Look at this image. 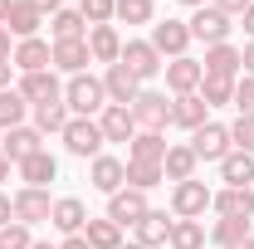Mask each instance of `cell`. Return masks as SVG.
I'll return each instance as SVG.
<instances>
[{"label": "cell", "mask_w": 254, "mask_h": 249, "mask_svg": "<svg viewBox=\"0 0 254 249\" xmlns=\"http://www.w3.org/2000/svg\"><path fill=\"white\" fill-rule=\"evenodd\" d=\"M64 108H68L73 118H98V113L108 108L103 78H93V73H73V78L64 83Z\"/></svg>", "instance_id": "6da1fadb"}, {"label": "cell", "mask_w": 254, "mask_h": 249, "mask_svg": "<svg viewBox=\"0 0 254 249\" xmlns=\"http://www.w3.org/2000/svg\"><path fill=\"white\" fill-rule=\"evenodd\" d=\"M59 142H64L68 156L93 161V156H103V127H98V118H68V127L59 132Z\"/></svg>", "instance_id": "7a4b0ae2"}, {"label": "cell", "mask_w": 254, "mask_h": 249, "mask_svg": "<svg viewBox=\"0 0 254 249\" xmlns=\"http://www.w3.org/2000/svg\"><path fill=\"white\" fill-rule=\"evenodd\" d=\"M210 200H215V190L205 186V181H176L171 186V215L176 220H205V210H210Z\"/></svg>", "instance_id": "3957f363"}, {"label": "cell", "mask_w": 254, "mask_h": 249, "mask_svg": "<svg viewBox=\"0 0 254 249\" xmlns=\"http://www.w3.org/2000/svg\"><path fill=\"white\" fill-rule=\"evenodd\" d=\"M132 123H137V132H166L171 127V103H166V93L142 88L137 103H132Z\"/></svg>", "instance_id": "277c9868"}, {"label": "cell", "mask_w": 254, "mask_h": 249, "mask_svg": "<svg viewBox=\"0 0 254 249\" xmlns=\"http://www.w3.org/2000/svg\"><path fill=\"white\" fill-rule=\"evenodd\" d=\"M118 63H127V73H132L137 83L157 78L161 68H166V59L152 49V39H127V44H123V59H118Z\"/></svg>", "instance_id": "5b68a950"}, {"label": "cell", "mask_w": 254, "mask_h": 249, "mask_svg": "<svg viewBox=\"0 0 254 249\" xmlns=\"http://www.w3.org/2000/svg\"><path fill=\"white\" fill-rule=\"evenodd\" d=\"M186 25H190V39H205V49H210V44H230V30H235L230 15H220L215 5H200Z\"/></svg>", "instance_id": "8992f818"}, {"label": "cell", "mask_w": 254, "mask_h": 249, "mask_svg": "<svg viewBox=\"0 0 254 249\" xmlns=\"http://www.w3.org/2000/svg\"><path fill=\"white\" fill-rule=\"evenodd\" d=\"M190 152H195V161H225V156L235 152L230 147V127H220V123L195 127L190 132Z\"/></svg>", "instance_id": "52a82bcc"}, {"label": "cell", "mask_w": 254, "mask_h": 249, "mask_svg": "<svg viewBox=\"0 0 254 249\" xmlns=\"http://www.w3.org/2000/svg\"><path fill=\"white\" fill-rule=\"evenodd\" d=\"M152 49H157L161 59H181L190 49V25L186 20H161V25H152Z\"/></svg>", "instance_id": "ba28073f"}, {"label": "cell", "mask_w": 254, "mask_h": 249, "mask_svg": "<svg viewBox=\"0 0 254 249\" xmlns=\"http://www.w3.org/2000/svg\"><path fill=\"white\" fill-rule=\"evenodd\" d=\"M200 68H205V78H225V83H235V78L245 73V59H240L235 44H210L205 59H200Z\"/></svg>", "instance_id": "9c48e42d"}, {"label": "cell", "mask_w": 254, "mask_h": 249, "mask_svg": "<svg viewBox=\"0 0 254 249\" xmlns=\"http://www.w3.org/2000/svg\"><path fill=\"white\" fill-rule=\"evenodd\" d=\"M147 210H152V205H147V190L123 186V190H113V195H108V220H113V225H137Z\"/></svg>", "instance_id": "30bf717a"}, {"label": "cell", "mask_w": 254, "mask_h": 249, "mask_svg": "<svg viewBox=\"0 0 254 249\" xmlns=\"http://www.w3.org/2000/svg\"><path fill=\"white\" fill-rule=\"evenodd\" d=\"M88 205H83V200H78V195H59V200H54V210H49V225H54V230H59L64 240H68V235H83V225H88Z\"/></svg>", "instance_id": "8fae6325"}, {"label": "cell", "mask_w": 254, "mask_h": 249, "mask_svg": "<svg viewBox=\"0 0 254 249\" xmlns=\"http://www.w3.org/2000/svg\"><path fill=\"white\" fill-rule=\"evenodd\" d=\"M88 181H93V190H103V195H113V190L127 186V161L123 156H93L88 161Z\"/></svg>", "instance_id": "7c38bea8"}, {"label": "cell", "mask_w": 254, "mask_h": 249, "mask_svg": "<svg viewBox=\"0 0 254 249\" xmlns=\"http://www.w3.org/2000/svg\"><path fill=\"white\" fill-rule=\"evenodd\" d=\"M20 98H25L30 108H44V103H64V83L54 78V68H44V73H25V78H20Z\"/></svg>", "instance_id": "4fadbf2b"}, {"label": "cell", "mask_w": 254, "mask_h": 249, "mask_svg": "<svg viewBox=\"0 0 254 249\" xmlns=\"http://www.w3.org/2000/svg\"><path fill=\"white\" fill-rule=\"evenodd\" d=\"M103 93H108V103H118V108H132L137 93H142V83L127 73V63H108V73H103Z\"/></svg>", "instance_id": "5bb4252c"}, {"label": "cell", "mask_w": 254, "mask_h": 249, "mask_svg": "<svg viewBox=\"0 0 254 249\" xmlns=\"http://www.w3.org/2000/svg\"><path fill=\"white\" fill-rule=\"evenodd\" d=\"M10 63H15L20 73H44V68H54V44H44L39 34H34V39H20Z\"/></svg>", "instance_id": "9a60e30c"}, {"label": "cell", "mask_w": 254, "mask_h": 249, "mask_svg": "<svg viewBox=\"0 0 254 249\" xmlns=\"http://www.w3.org/2000/svg\"><path fill=\"white\" fill-rule=\"evenodd\" d=\"M200 78H205V68H200V59H190V54H181V59H171L166 63V88L176 98H186L200 88Z\"/></svg>", "instance_id": "2e32d148"}, {"label": "cell", "mask_w": 254, "mask_h": 249, "mask_svg": "<svg viewBox=\"0 0 254 249\" xmlns=\"http://www.w3.org/2000/svg\"><path fill=\"white\" fill-rule=\"evenodd\" d=\"M49 210H54L49 190H39V186L15 190V220H20V225H39V220H49Z\"/></svg>", "instance_id": "e0dca14e"}, {"label": "cell", "mask_w": 254, "mask_h": 249, "mask_svg": "<svg viewBox=\"0 0 254 249\" xmlns=\"http://www.w3.org/2000/svg\"><path fill=\"white\" fill-rule=\"evenodd\" d=\"M0 152H5V161H25V156H34V152H44V137L34 132V127H10L5 137H0Z\"/></svg>", "instance_id": "ac0fdd59"}, {"label": "cell", "mask_w": 254, "mask_h": 249, "mask_svg": "<svg viewBox=\"0 0 254 249\" xmlns=\"http://www.w3.org/2000/svg\"><path fill=\"white\" fill-rule=\"evenodd\" d=\"M98 127H103V142H132V137H137L132 108H118V103H108V108L98 113Z\"/></svg>", "instance_id": "d6986e66"}, {"label": "cell", "mask_w": 254, "mask_h": 249, "mask_svg": "<svg viewBox=\"0 0 254 249\" xmlns=\"http://www.w3.org/2000/svg\"><path fill=\"white\" fill-rule=\"evenodd\" d=\"M210 210H215V215H235V220H250V215H254V190H250V186H225V190H215Z\"/></svg>", "instance_id": "ffe728a7"}, {"label": "cell", "mask_w": 254, "mask_h": 249, "mask_svg": "<svg viewBox=\"0 0 254 249\" xmlns=\"http://www.w3.org/2000/svg\"><path fill=\"white\" fill-rule=\"evenodd\" d=\"M15 171H20V181H25V186H39V190H44L49 181H54V176H59V161H54V152L44 147V152L25 156V161H20Z\"/></svg>", "instance_id": "44dd1931"}, {"label": "cell", "mask_w": 254, "mask_h": 249, "mask_svg": "<svg viewBox=\"0 0 254 249\" xmlns=\"http://www.w3.org/2000/svg\"><path fill=\"white\" fill-rule=\"evenodd\" d=\"M39 25H44V15L34 10L30 0H10V15H5V30L15 34V44H20V39H34V34H39Z\"/></svg>", "instance_id": "7402d4cb"}, {"label": "cell", "mask_w": 254, "mask_h": 249, "mask_svg": "<svg viewBox=\"0 0 254 249\" xmlns=\"http://www.w3.org/2000/svg\"><path fill=\"white\" fill-rule=\"evenodd\" d=\"M88 54H93V63H118L123 59V34L113 25H93L88 30Z\"/></svg>", "instance_id": "603a6c76"}, {"label": "cell", "mask_w": 254, "mask_h": 249, "mask_svg": "<svg viewBox=\"0 0 254 249\" xmlns=\"http://www.w3.org/2000/svg\"><path fill=\"white\" fill-rule=\"evenodd\" d=\"M88 63H93L88 39H64V44H54V68H64L68 78H73V73H83Z\"/></svg>", "instance_id": "cb8c5ba5"}, {"label": "cell", "mask_w": 254, "mask_h": 249, "mask_svg": "<svg viewBox=\"0 0 254 249\" xmlns=\"http://www.w3.org/2000/svg\"><path fill=\"white\" fill-rule=\"evenodd\" d=\"M205 103H200V93H186V98H171V127H186V132H195V127H205Z\"/></svg>", "instance_id": "d4e9b609"}, {"label": "cell", "mask_w": 254, "mask_h": 249, "mask_svg": "<svg viewBox=\"0 0 254 249\" xmlns=\"http://www.w3.org/2000/svg\"><path fill=\"white\" fill-rule=\"evenodd\" d=\"M195 166H200V161H195V152H190V142L186 147H166V156H161V171H166L171 186H176V181H190Z\"/></svg>", "instance_id": "484cf974"}, {"label": "cell", "mask_w": 254, "mask_h": 249, "mask_svg": "<svg viewBox=\"0 0 254 249\" xmlns=\"http://www.w3.org/2000/svg\"><path fill=\"white\" fill-rule=\"evenodd\" d=\"M132 230H137V245H147V249H157V245L171 240V220H166V210H147Z\"/></svg>", "instance_id": "4316f807"}, {"label": "cell", "mask_w": 254, "mask_h": 249, "mask_svg": "<svg viewBox=\"0 0 254 249\" xmlns=\"http://www.w3.org/2000/svg\"><path fill=\"white\" fill-rule=\"evenodd\" d=\"M49 34H54V44H64V39H88V20L78 10H54L49 15Z\"/></svg>", "instance_id": "83f0119b"}, {"label": "cell", "mask_w": 254, "mask_h": 249, "mask_svg": "<svg viewBox=\"0 0 254 249\" xmlns=\"http://www.w3.org/2000/svg\"><path fill=\"white\" fill-rule=\"evenodd\" d=\"M83 240H88V249H123V225H113V220H88L83 225Z\"/></svg>", "instance_id": "f1b7e54d"}, {"label": "cell", "mask_w": 254, "mask_h": 249, "mask_svg": "<svg viewBox=\"0 0 254 249\" xmlns=\"http://www.w3.org/2000/svg\"><path fill=\"white\" fill-rule=\"evenodd\" d=\"M245 235H250V220H235V215H220L215 225H210V230H205V240H210V245H220V249L240 245Z\"/></svg>", "instance_id": "f546056e"}, {"label": "cell", "mask_w": 254, "mask_h": 249, "mask_svg": "<svg viewBox=\"0 0 254 249\" xmlns=\"http://www.w3.org/2000/svg\"><path fill=\"white\" fill-rule=\"evenodd\" d=\"M220 181L225 186H250L254 181V156L250 152H230L220 161Z\"/></svg>", "instance_id": "4dcf8cb0"}, {"label": "cell", "mask_w": 254, "mask_h": 249, "mask_svg": "<svg viewBox=\"0 0 254 249\" xmlns=\"http://www.w3.org/2000/svg\"><path fill=\"white\" fill-rule=\"evenodd\" d=\"M166 156V137L161 132H137L127 142V161H161Z\"/></svg>", "instance_id": "1f68e13d"}, {"label": "cell", "mask_w": 254, "mask_h": 249, "mask_svg": "<svg viewBox=\"0 0 254 249\" xmlns=\"http://www.w3.org/2000/svg\"><path fill=\"white\" fill-rule=\"evenodd\" d=\"M68 118H73V113H68L64 103H44V108H34V132H39V137H49V132L59 137L64 127H68Z\"/></svg>", "instance_id": "d6a6232c"}, {"label": "cell", "mask_w": 254, "mask_h": 249, "mask_svg": "<svg viewBox=\"0 0 254 249\" xmlns=\"http://www.w3.org/2000/svg\"><path fill=\"white\" fill-rule=\"evenodd\" d=\"M171 249H205V225L200 220H171Z\"/></svg>", "instance_id": "836d02e7"}, {"label": "cell", "mask_w": 254, "mask_h": 249, "mask_svg": "<svg viewBox=\"0 0 254 249\" xmlns=\"http://www.w3.org/2000/svg\"><path fill=\"white\" fill-rule=\"evenodd\" d=\"M166 181V171H161V161H127V186L132 190H152Z\"/></svg>", "instance_id": "e575fe53"}, {"label": "cell", "mask_w": 254, "mask_h": 249, "mask_svg": "<svg viewBox=\"0 0 254 249\" xmlns=\"http://www.w3.org/2000/svg\"><path fill=\"white\" fill-rule=\"evenodd\" d=\"M25 113H30V103L20 98V88H5V93H0V132L25 127Z\"/></svg>", "instance_id": "d590c367"}, {"label": "cell", "mask_w": 254, "mask_h": 249, "mask_svg": "<svg viewBox=\"0 0 254 249\" xmlns=\"http://www.w3.org/2000/svg\"><path fill=\"white\" fill-rule=\"evenodd\" d=\"M113 20H123V25H152L157 20V5L152 0H118L113 5Z\"/></svg>", "instance_id": "8d00e7d4"}, {"label": "cell", "mask_w": 254, "mask_h": 249, "mask_svg": "<svg viewBox=\"0 0 254 249\" xmlns=\"http://www.w3.org/2000/svg\"><path fill=\"white\" fill-rule=\"evenodd\" d=\"M200 103L205 108H225V103H235V83H225V78H200Z\"/></svg>", "instance_id": "74e56055"}, {"label": "cell", "mask_w": 254, "mask_h": 249, "mask_svg": "<svg viewBox=\"0 0 254 249\" xmlns=\"http://www.w3.org/2000/svg\"><path fill=\"white\" fill-rule=\"evenodd\" d=\"M113 5L118 0H78V15L88 20V30L93 25H113Z\"/></svg>", "instance_id": "f35d334b"}, {"label": "cell", "mask_w": 254, "mask_h": 249, "mask_svg": "<svg viewBox=\"0 0 254 249\" xmlns=\"http://www.w3.org/2000/svg\"><path fill=\"white\" fill-rule=\"evenodd\" d=\"M230 147L254 156V118H235V123H230Z\"/></svg>", "instance_id": "ab89813d"}, {"label": "cell", "mask_w": 254, "mask_h": 249, "mask_svg": "<svg viewBox=\"0 0 254 249\" xmlns=\"http://www.w3.org/2000/svg\"><path fill=\"white\" fill-rule=\"evenodd\" d=\"M30 225H20V220H10L5 230H0V249H30Z\"/></svg>", "instance_id": "60d3db41"}, {"label": "cell", "mask_w": 254, "mask_h": 249, "mask_svg": "<svg viewBox=\"0 0 254 249\" xmlns=\"http://www.w3.org/2000/svg\"><path fill=\"white\" fill-rule=\"evenodd\" d=\"M235 108H240V118H254V78H235Z\"/></svg>", "instance_id": "b9f144b4"}, {"label": "cell", "mask_w": 254, "mask_h": 249, "mask_svg": "<svg viewBox=\"0 0 254 249\" xmlns=\"http://www.w3.org/2000/svg\"><path fill=\"white\" fill-rule=\"evenodd\" d=\"M205 5H215L220 15H230V20H235V15H245V5H250V0H205Z\"/></svg>", "instance_id": "7bdbcfd3"}, {"label": "cell", "mask_w": 254, "mask_h": 249, "mask_svg": "<svg viewBox=\"0 0 254 249\" xmlns=\"http://www.w3.org/2000/svg\"><path fill=\"white\" fill-rule=\"evenodd\" d=\"M10 59H15V34L0 25V63H10Z\"/></svg>", "instance_id": "ee69618b"}, {"label": "cell", "mask_w": 254, "mask_h": 249, "mask_svg": "<svg viewBox=\"0 0 254 249\" xmlns=\"http://www.w3.org/2000/svg\"><path fill=\"white\" fill-rule=\"evenodd\" d=\"M15 220V195H0V230Z\"/></svg>", "instance_id": "f6af8a7d"}, {"label": "cell", "mask_w": 254, "mask_h": 249, "mask_svg": "<svg viewBox=\"0 0 254 249\" xmlns=\"http://www.w3.org/2000/svg\"><path fill=\"white\" fill-rule=\"evenodd\" d=\"M240 59H245V73H250V78H254V39H250V44H245V49H240Z\"/></svg>", "instance_id": "bcb514c9"}, {"label": "cell", "mask_w": 254, "mask_h": 249, "mask_svg": "<svg viewBox=\"0 0 254 249\" xmlns=\"http://www.w3.org/2000/svg\"><path fill=\"white\" fill-rule=\"evenodd\" d=\"M34 10H39V15H44V10H49V15H54V10H64V0H30Z\"/></svg>", "instance_id": "7dc6e473"}, {"label": "cell", "mask_w": 254, "mask_h": 249, "mask_svg": "<svg viewBox=\"0 0 254 249\" xmlns=\"http://www.w3.org/2000/svg\"><path fill=\"white\" fill-rule=\"evenodd\" d=\"M240 20H245V34H250V39H254V0H250V5H245V15H240Z\"/></svg>", "instance_id": "c3c4849f"}, {"label": "cell", "mask_w": 254, "mask_h": 249, "mask_svg": "<svg viewBox=\"0 0 254 249\" xmlns=\"http://www.w3.org/2000/svg\"><path fill=\"white\" fill-rule=\"evenodd\" d=\"M59 249H88V240H83V235H68V240H64Z\"/></svg>", "instance_id": "681fc988"}, {"label": "cell", "mask_w": 254, "mask_h": 249, "mask_svg": "<svg viewBox=\"0 0 254 249\" xmlns=\"http://www.w3.org/2000/svg\"><path fill=\"white\" fill-rule=\"evenodd\" d=\"M10 68H15V63H0V93L10 88Z\"/></svg>", "instance_id": "f907efd6"}, {"label": "cell", "mask_w": 254, "mask_h": 249, "mask_svg": "<svg viewBox=\"0 0 254 249\" xmlns=\"http://www.w3.org/2000/svg\"><path fill=\"white\" fill-rule=\"evenodd\" d=\"M10 166H15V161H5V156H0V181H10Z\"/></svg>", "instance_id": "816d5d0a"}, {"label": "cell", "mask_w": 254, "mask_h": 249, "mask_svg": "<svg viewBox=\"0 0 254 249\" xmlns=\"http://www.w3.org/2000/svg\"><path fill=\"white\" fill-rule=\"evenodd\" d=\"M230 249H254V235H245V240H240V245H230Z\"/></svg>", "instance_id": "f5cc1de1"}, {"label": "cell", "mask_w": 254, "mask_h": 249, "mask_svg": "<svg viewBox=\"0 0 254 249\" xmlns=\"http://www.w3.org/2000/svg\"><path fill=\"white\" fill-rule=\"evenodd\" d=\"M5 15H10V0H0V25H5Z\"/></svg>", "instance_id": "db71d44e"}, {"label": "cell", "mask_w": 254, "mask_h": 249, "mask_svg": "<svg viewBox=\"0 0 254 249\" xmlns=\"http://www.w3.org/2000/svg\"><path fill=\"white\" fill-rule=\"evenodd\" d=\"M176 5H190V10H200V5H205V0H176Z\"/></svg>", "instance_id": "11a10c76"}, {"label": "cell", "mask_w": 254, "mask_h": 249, "mask_svg": "<svg viewBox=\"0 0 254 249\" xmlns=\"http://www.w3.org/2000/svg\"><path fill=\"white\" fill-rule=\"evenodd\" d=\"M30 249H59V245H44V240H34V245Z\"/></svg>", "instance_id": "9f6ffc18"}, {"label": "cell", "mask_w": 254, "mask_h": 249, "mask_svg": "<svg viewBox=\"0 0 254 249\" xmlns=\"http://www.w3.org/2000/svg\"><path fill=\"white\" fill-rule=\"evenodd\" d=\"M123 249H147V245H137V240H132V245H123Z\"/></svg>", "instance_id": "6f0895ef"}, {"label": "cell", "mask_w": 254, "mask_h": 249, "mask_svg": "<svg viewBox=\"0 0 254 249\" xmlns=\"http://www.w3.org/2000/svg\"><path fill=\"white\" fill-rule=\"evenodd\" d=\"M0 156H5V152H0Z\"/></svg>", "instance_id": "680465c9"}]
</instances>
